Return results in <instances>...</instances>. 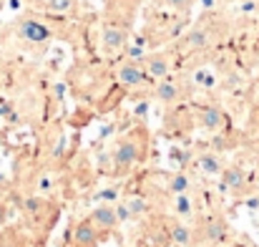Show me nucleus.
<instances>
[{"label": "nucleus", "mask_w": 259, "mask_h": 247, "mask_svg": "<svg viewBox=\"0 0 259 247\" xmlns=\"http://www.w3.org/2000/svg\"><path fill=\"white\" fill-rule=\"evenodd\" d=\"M118 81L123 83V86H141V83H144V74L139 71V66L126 63V66H121V71H118Z\"/></svg>", "instance_id": "obj_4"}, {"label": "nucleus", "mask_w": 259, "mask_h": 247, "mask_svg": "<svg viewBox=\"0 0 259 247\" xmlns=\"http://www.w3.org/2000/svg\"><path fill=\"white\" fill-rule=\"evenodd\" d=\"M222 124V114L217 111V109H209V111H204V126H209V129H217Z\"/></svg>", "instance_id": "obj_11"}, {"label": "nucleus", "mask_w": 259, "mask_h": 247, "mask_svg": "<svg viewBox=\"0 0 259 247\" xmlns=\"http://www.w3.org/2000/svg\"><path fill=\"white\" fill-rule=\"evenodd\" d=\"M93 222L98 227H113L118 220H116V212L111 207H96L93 209Z\"/></svg>", "instance_id": "obj_5"}, {"label": "nucleus", "mask_w": 259, "mask_h": 247, "mask_svg": "<svg viewBox=\"0 0 259 247\" xmlns=\"http://www.w3.org/2000/svg\"><path fill=\"white\" fill-rule=\"evenodd\" d=\"M179 209H181V212H186V209H189V202H186V197H179Z\"/></svg>", "instance_id": "obj_22"}, {"label": "nucleus", "mask_w": 259, "mask_h": 247, "mask_svg": "<svg viewBox=\"0 0 259 247\" xmlns=\"http://www.w3.org/2000/svg\"><path fill=\"white\" fill-rule=\"evenodd\" d=\"M166 3H169L171 8H176V10H186V8H189L194 0H166Z\"/></svg>", "instance_id": "obj_18"}, {"label": "nucleus", "mask_w": 259, "mask_h": 247, "mask_svg": "<svg viewBox=\"0 0 259 247\" xmlns=\"http://www.w3.org/2000/svg\"><path fill=\"white\" fill-rule=\"evenodd\" d=\"M186 184H189V179L179 174V177H174V182H171V189H174V192H179V194H181V192L186 189Z\"/></svg>", "instance_id": "obj_16"}, {"label": "nucleus", "mask_w": 259, "mask_h": 247, "mask_svg": "<svg viewBox=\"0 0 259 247\" xmlns=\"http://www.w3.org/2000/svg\"><path fill=\"white\" fill-rule=\"evenodd\" d=\"M156 96H159L161 101H174V98L179 96V88H176L171 81H164L159 88H156Z\"/></svg>", "instance_id": "obj_8"}, {"label": "nucleus", "mask_w": 259, "mask_h": 247, "mask_svg": "<svg viewBox=\"0 0 259 247\" xmlns=\"http://www.w3.org/2000/svg\"><path fill=\"white\" fill-rule=\"evenodd\" d=\"M206 41H209V36H206L204 30H194V33H189V46H191V48H204Z\"/></svg>", "instance_id": "obj_10"}, {"label": "nucleus", "mask_w": 259, "mask_h": 247, "mask_svg": "<svg viewBox=\"0 0 259 247\" xmlns=\"http://www.w3.org/2000/svg\"><path fill=\"white\" fill-rule=\"evenodd\" d=\"M171 237H174V242H179V245H189V242H191L189 230H186V227H181V225H176V227H174Z\"/></svg>", "instance_id": "obj_12"}, {"label": "nucleus", "mask_w": 259, "mask_h": 247, "mask_svg": "<svg viewBox=\"0 0 259 247\" xmlns=\"http://www.w3.org/2000/svg\"><path fill=\"white\" fill-rule=\"evenodd\" d=\"M93 240H96V232H93L91 225H81L76 230V242L78 245H93Z\"/></svg>", "instance_id": "obj_7"}, {"label": "nucleus", "mask_w": 259, "mask_h": 247, "mask_svg": "<svg viewBox=\"0 0 259 247\" xmlns=\"http://www.w3.org/2000/svg\"><path fill=\"white\" fill-rule=\"evenodd\" d=\"M126 207H128V212H131V215H141V212H146V202H144V199H139V197H134Z\"/></svg>", "instance_id": "obj_15"}, {"label": "nucleus", "mask_w": 259, "mask_h": 247, "mask_svg": "<svg viewBox=\"0 0 259 247\" xmlns=\"http://www.w3.org/2000/svg\"><path fill=\"white\" fill-rule=\"evenodd\" d=\"M123 41H126V33H123L121 28H116V25H106V28H103V46H106L108 51L121 48Z\"/></svg>", "instance_id": "obj_3"}, {"label": "nucleus", "mask_w": 259, "mask_h": 247, "mask_svg": "<svg viewBox=\"0 0 259 247\" xmlns=\"http://www.w3.org/2000/svg\"><path fill=\"white\" fill-rule=\"evenodd\" d=\"M20 36L30 43H46L51 38V30L46 25H40L38 20H23L20 23Z\"/></svg>", "instance_id": "obj_1"}, {"label": "nucleus", "mask_w": 259, "mask_h": 247, "mask_svg": "<svg viewBox=\"0 0 259 247\" xmlns=\"http://www.w3.org/2000/svg\"><path fill=\"white\" fill-rule=\"evenodd\" d=\"M224 182H227V187H232V189H242V184H244V174H242L239 169H229V171L224 174Z\"/></svg>", "instance_id": "obj_9"}, {"label": "nucleus", "mask_w": 259, "mask_h": 247, "mask_svg": "<svg viewBox=\"0 0 259 247\" xmlns=\"http://www.w3.org/2000/svg\"><path fill=\"white\" fill-rule=\"evenodd\" d=\"M113 159H116V164H121V166L134 164V162L139 159V149H136V144H131V142H123V144L116 149Z\"/></svg>", "instance_id": "obj_2"}, {"label": "nucleus", "mask_w": 259, "mask_h": 247, "mask_svg": "<svg viewBox=\"0 0 259 247\" xmlns=\"http://www.w3.org/2000/svg\"><path fill=\"white\" fill-rule=\"evenodd\" d=\"M206 235H209V240H224L227 230H224V225H222V222H211V225H209V230H206Z\"/></svg>", "instance_id": "obj_13"}, {"label": "nucleus", "mask_w": 259, "mask_h": 247, "mask_svg": "<svg viewBox=\"0 0 259 247\" xmlns=\"http://www.w3.org/2000/svg\"><path fill=\"white\" fill-rule=\"evenodd\" d=\"M0 222H3V209H0Z\"/></svg>", "instance_id": "obj_23"}, {"label": "nucleus", "mask_w": 259, "mask_h": 247, "mask_svg": "<svg viewBox=\"0 0 259 247\" xmlns=\"http://www.w3.org/2000/svg\"><path fill=\"white\" fill-rule=\"evenodd\" d=\"M149 74H151L154 79H164V76L169 74V61H166L164 56H151V58H149Z\"/></svg>", "instance_id": "obj_6"}, {"label": "nucleus", "mask_w": 259, "mask_h": 247, "mask_svg": "<svg viewBox=\"0 0 259 247\" xmlns=\"http://www.w3.org/2000/svg\"><path fill=\"white\" fill-rule=\"evenodd\" d=\"M25 209H28V212H38V209H40V202H38V199H28V202H25Z\"/></svg>", "instance_id": "obj_21"}, {"label": "nucleus", "mask_w": 259, "mask_h": 247, "mask_svg": "<svg viewBox=\"0 0 259 247\" xmlns=\"http://www.w3.org/2000/svg\"><path fill=\"white\" fill-rule=\"evenodd\" d=\"M116 197H118V192H116V189H106V192H101V194H98V199H116Z\"/></svg>", "instance_id": "obj_20"}, {"label": "nucleus", "mask_w": 259, "mask_h": 247, "mask_svg": "<svg viewBox=\"0 0 259 247\" xmlns=\"http://www.w3.org/2000/svg\"><path fill=\"white\" fill-rule=\"evenodd\" d=\"M199 164H201V169H204L206 174H217V171H219V162H217L214 157H201Z\"/></svg>", "instance_id": "obj_14"}, {"label": "nucleus", "mask_w": 259, "mask_h": 247, "mask_svg": "<svg viewBox=\"0 0 259 247\" xmlns=\"http://www.w3.org/2000/svg\"><path fill=\"white\" fill-rule=\"evenodd\" d=\"M53 10H68L71 8V0H48Z\"/></svg>", "instance_id": "obj_17"}, {"label": "nucleus", "mask_w": 259, "mask_h": 247, "mask_svg": "<svg viewBox=\"0 0 259 247\" xmlns=\"http://www.w3.org/2000/svg\"><path fill=\"white\" fill-rule=\"evenodd\" d=\"M128 217H131V212H128V207H126V204L116 209V220H128Z\"/></svg>", "instance_id": "obj_19"}]
</instances>
